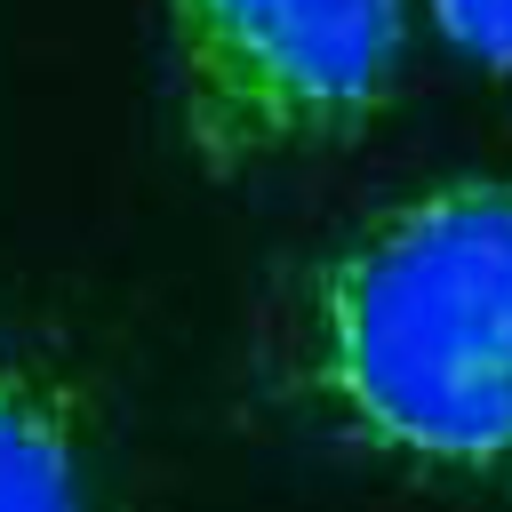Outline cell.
<instances>
[{
  "instance_id": "cell-1",
  "label": "cell",
  "mask_w": 512,
  "mask_h": 512,
  "mask_svg": "<svg viewBox=\"0 0 512 512\" xmlns=\"http://www.w3.org/2000/svg\"><path fill=\"white\" fill-rule=\"evenodd\" d=\"M296 400L360 456L416 480H512V176H440L296 288Z\"/></svg>"
},
{
  "instance_id": "cell-2",
  "label": "cell",
  "mask_w": 512,
  "mask_h": 512,
  "mask_svg": "<svg viewBox=\"0 0 512 512\" xmlns=\"http://www.w3.org/2000/svg\"><path fill=\"white\" fill-rule=\"evenodd\" d=\"M184 152L208 176L368 136L408 72V0H160Z\"/></svg>"
},
{
  "instance_id": "cell-3",
  "label": "cell",
  "mask_w": 512,
  "mask_h": 512,
  "mask_svg": "<svg viewBox=\"0 0 512 512\" xmlns=\"http://www.w3.org/2000/svg\"><path fill=\"white\" fill-rule=\"evenodd\" d=\"M0 512H104L88 400L24 344H0Z\"/></svg>"
},
{
  "instance_id": "cell-4",
  "label": "cell",
  "mask_w": 512,
  "mask_h": 512,
  "mask_svg": "<svg viewBox=\"0 0 512 512\" xmlns=\"http://www.w3.org/2000/svg\"><path fill=\"white\" fill-rule=\"evenodd\" d=\"M424 16L440 24V40L480 64L488 80L512 88V0H424Z\"/></svg>"
}]
</instances>
